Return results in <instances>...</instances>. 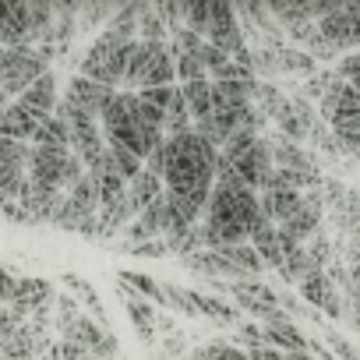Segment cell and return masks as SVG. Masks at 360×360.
Listing matches in <instances>:
<instances>
[{"instance_id":"18","label":"cell","mask_w":360,"mask_h":360,"mask_svg":"<svg viewBox=\"0 0 360 360\" xmlns=\"http://www.w3.org/2000/svg\"><path fill=\"white\" fill-rule=\"evenodd\" d=\"M0 356H4V360H32V335L25 328H18L11 339H4Z\"/></svg>"},{"instance_id":"14","label":"cell","mask_w":360,"mask_h":360,"mask_svg":"<svg viewBox=\"0 0 360 360\" xmlns=\"http://www.w3.org/2000/svg\"><path fill=\"white\" fill-rule=\"evenodd\" d=\"M191 127H195V120H191V110L184 103V92H180V85H173V96H169V106H166V120H162V134H184Z\"/></svg>"},{"instance_id":"5","label":"cell","mask_w":360,"mask_h":360,"mask_svg":"<svg viewBox=\"0 0 360 360\" xmlns=\"http://www.w3.org/2000/svg\"><path fill=\"white\" fill-rule=\"evenodd\" d=\"M15 103H22L39 124L46 120V117H53L57 113V106H60V96H57V78H53V71H46L36 85H29Z\"/></svg>"},{"instance_id":"20","label":"cell","mask_w":360,"mask_h":360,"mask_svg":"<svg viewBox=\"0 0 360 360\" xmlns=\"http://www.w3.org/2000/svg\"><path fill=\"white\" fill-rule=\"evenodd\" d=\"M15 276L4 269V265H0V307H4V304H11V297H15Z\"/></svg>"},{"instance_id":"12","label":"cell","mask_w":360,"mask_h":360,"mask_svg":"<svg viewBox=\"0 0 360 360\" xmlns=\"http://www.w3.org/2000/svg\"><path fill=\"white\" fill-rule=\"evenodd\" d=\"M180 92H184V103H188L195 124H202V120L212 117V78L188 82V85H180Z\"/></svg>"},{"instance_id":"9","label":"cell","mask_w":360,"mask_h":360,"mask_svg":"<svg viewBox=\"0 0 360 360\" xmlns=\"http://www.w3.org/2000/svg\"><path fill=\"white\" fill-rule=\"evenodd\" d=\"M325 124L332 127L335 141H339L346 152H353V155L360 159V106H353V110H342V113L328 117Z\"/></svg>"},{"instance_id":"2","label":"cell","mask_w":360,"mask_h":360,"mask_svg":"<svg viewBox=\"0 0 360 360\" xmlns=\"http://www.w3.org/2000/svg\"><path fill=\"white\" fill-rule=\"evenodd\" d=\"M50 71V57L39 46H0V92L18 99L29 85H36Z\"/></svg>"},{"instance_id":"11","label":"cell","mask_w":360,"mask_h":360,"mask_svg":"<svg viewBox=\"0 0 360 360\" xmlns=\"http://www.w3.org/2000/svg\"><path fill=\"white\" fill-rule=\"evenodd\" d=\"M300 293H304L307 304H314V307H321V311H328V314H339V297H335V290H332V283H328L325 272L307 276V279L300 283Z\"/></svg>"},{"instance_id":"13","label":"cell","mask_w":360,"mask_h":360,"mask_svg":"<svg viewBox=\"0 0 360 360\" xmlns=\"http://www.w3.org/2000/svg\"><path fill=\"white\" fill-rule=\"evenodd\" d=\"M134 96H138V113H141V120H148L152 127L162 131V120H166V106H169L173 89H145V92H134Z\"/></svg>"},{"instance_id":"4","label":"cell","mask_w":360,"mask_h":360,"mask_svg":"<svg viewBox=\"0 0 360 360\" xmlns=\"http://www.w3.org/2000/svg\"><path fill=\"white\" fill-rule=\"evenodd\" d=\"M113 96H117V89L99 85V82L82 78V75H75V78L68 82V92H64V99H71L78 110H85V113L96 117V120H103V113H106V106L113 103Z\"/></svg>"},{"instance_id":"3","label":"cell","mask_w":360,"mask_h":360,"mask_svg":"<svg viewBox=\"0 0 360 360\" xmlns=\"http://www.w3.org/2000/svg\"><path fill=\"white\" fill-rule=\"evenodd\" d=\"M0 46H36L32 36V4L22 0H0Z\"/></svg>"},{"instance_id":"15","label":"cell","mask_w":360,"mask_h":360,"mask_svg":"<svg viewBox=\"0 0 360 360\" xmlns=\"http://www.w3.org/2000/svg\"><path fill=\"white\" fill-rule=\"evenodd\" d=\"M32 145H39V148H71V131H68V124L53 113V117H46V120L36 127Z\"/></svg>"},{"instance_id":"8","label":"cell","mask_w":360,"mask_h":360,"mask_svg":"<svg viewBox=\"0 0 360 360\" xmlns=\"http://www.w3.org/2000/svg\"><path fill=\"white\" fill-rule=\"evenodd\" d=\"M166 195V184H162V176H155V173H148V169H141L131 184H127V202H131V209H134V219L152 205V202H159Z\"/></svg>"},{"instance_id":"19","label":"cell","mask_w":360,"mask_h":360,"mask_svg":"<svg viewBox=\"0 0 360 360\" xmlns=\"http://www.w3.org/2000/svg\"><path fill=\"white\" fill-rule=\"evenodd\" d=\"M328 346H332V353H335L339 360H360V353H356V349H353L342 335H335V332L328 335Z\"/></svg>"},{"instance_id":"22","label":"cell","mask_w":360,"mask_h":360,"mask_svg":"<svg viewBox=\"0 0 360 360\" xmlns=\"http://www.w3.org/2000/svg\"><path fill=\"white\" fill-rule=\"evenodd\" d=\"M216 360H248V353H240L233 346H216Z\"/></svg>"},{"instance_id":"16","label":"cell","mask_w":360,"mask_h":360,"mask_svg":"<svg viewBox=\"0 0 360 360\" xmlns=\"http://www.w3.org/2000/svg\"><path fill=\"white\" fill-rule=\"evenodd\" d=\"M127 314H131V321H134V328L145 335V339H152V332H155V325H159V314L152 311V304L148 300H127Z\"/></svg>"},{"instance_id":"10","label":"cell","mask_w":360,"mask_h":360,"mask_svg":"<svg viewBox=\"0 0 360 360\" xmlns=\"http://www.w3.org/2000/svg\"><path fill=\"white\" fill-rule=\"evenodd\" d=\"M262 335H265V346H276V349H283V353H304V349H311L307 335H300L297 325H290V321L262 325Z\"/></svg>"},{"instance_id":"1","label":"cell","mask_w":360,"mask_h":360,"mask_svg":"<svg viewBox=\"0 0 360 360\" xmlns=\"http://www.w3.org/2000/svg\"><path fill=\"white\" fill-rule=\"evenodd\" d=\"M138 15L134 11H124V18H117L92 46L89 53L82 57V78H92L99 85H124V71H127V53L131 46L138 43Z\"/></svg>"},{"instance_id":"23","label":"cell","mask_w":360,"mask_h":360,"mask_svg":"<svg viewBox=\"0 0 360 360\" xmlns=\"http://www.w3.org/2000/svg\"><path fill=\"white\" fill-rule=\"evenodd\" d=\"M349 290H353V297L360 300V262L349 269Z\"/></svg>"},{"instance_id":"6","label":"cell","mask_w":360,"mask_h":360,"mask_svg":"<svg viewBox=\"0 0 360 360\" xmlns=\"http://www.w3.org/2000/svg\"><path fill=\"white\" fill-rule=\"evenodd\" d=\"M50 297H53V286H50L46 279H18V283H15V297H11L8 307H11L18 318H25L29 311H39Z\"/></svg>"},{"instance_id":"17","label":"cell","mask_w":360,"mask_h":360,"mask_svg":"<svg viewBox=\"0 0 360 360\" xmlns=\"http://www.w3.org/2000/svg\"><path fill=\"white\" fill-rule=\"evenodd\" d=\"M110 148V155H113V166H117V173L127 180V184H131V180L145 169V162L134 155V152H127V148H120V145H106Z\"/></svg>"},{"instance_id":"24","label":"cell","mask_w":360,"mask_h":360,"mask_svg":"<svg viewBox=\"0 0 360 360\" xmlns=\"http://www.w3.org/2000/svg\"><path fill=\"white\" fill-rule=\"evenodd\" d=\"M349 89H353V92L360 96V75H356V78H349Z\"/></svg>"},{"instance_id":"7","label":"cell","mask_w":360,"mask_h":360,"mask_svg":"<svg viewBox=\"0 0 360 360\" xmlns=\"http://www.w3.org/2000/svg\"><path fill=\"white\" fill-rule=\"evenodd\" d=\"M36 127H39V120H36L22 103H15V99H11V106L4 110V117H0V138H11V141H25V145H32Z\"/></svg>"},{"instance_id":"21","label":"cell","mask_w":360,"mask_h":360,"mask_svg":"<svg viewBox=\"0 0 360 360\" xmlns=\"http://www.w3.org/2000/svg\"><path fill=\"white\" fill-rule=\"evenodd\" d=\"M248 360H286V353L276 346H248Z\"/></svg>"}]
</instances>
